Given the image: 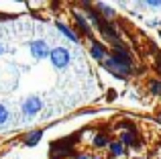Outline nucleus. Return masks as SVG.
Listing matches in <instances>:
<instances>
[{
  "mask_svg": "<svg viewBox=\"0 0 161 159\" xmlns=\"http://www.w3.org/2000/svg\"><path fill=\"white\" fill-rule=\"evenodd\" d=\"M102 68L110 76L126 80L130 76V69H133V57H130L129 51H110L106 61L102 63Z\"/></svg>",
  "mask_w": 161,
  "mask_h": 159,
  "instance_id": "f257e3e1",
  "label": "nucleus"
},
{
  "mask_svg": "<svg viewBox=\"0 0 161 159\" xmlns=\"http://www.w3.org/2000/svg\"><path fill=\"white\" fill-rule=\"evenodd\" d=\"M78 143L75 137H65V139H59L51 143L49 147V155L51 159H67V157H75V151H74V145Z\"/></svg>",
  "mask_w": 161,
  "mask_h": 159,
  "instance_id": "f03ea898",
  "label": "nucleus"
},
{
  "mask_svg": "<svg viewBox=\"0 0 161 159\" xmlns=\"http://www.w3.org/2000/svg\"><path fill=\"white\" fill-rule=\"evenodd\" d=\"M49 61H51V65L55 69H65L71 63V51L65 47H55V49H51Z\"/></svg>",
  "mask_w": 161,
  "mask_h": 159,
  "instance_id": "7ed1b4c3",
  "label": "nucleus"
},
{
  "mask_svg": "<svg viewBox=\"0 0 161 159\" xmlns=\"http://www.w3.org/2000/svg\"><path fill=\"white\" fill-rule=\"evenodd\" d=\"M71 16H74V25H75V29H78V33L92 41V31H94V27H92V23L86 19V14H84L82 10H78V8H71Z\"/></svg>",
  "mask_w": 161,
  "mask_h": 159,
  "instance_id": "20e7f679",
  "label": "nucleus"
},
{
  "mask_svg": "<svg viewBox=\"0 0 161 159\" xmlns=\"http://www.w3.org/2000/svg\"><path fill=\"white\" fill-rule=\"evenodd\" d=\"M41 108H43V100L39 98V96H27V98L23 100V104H20V112H23L27 118H33V116H37L41 112Z\"/></svg>",
  "mask_w": 161,
  "mask_h": 159,
  "instance_id": "39448f33",
  "label": "nucleus"
},
{
  "mask_svg": "<svg viewBox=\"0 0 161 159\" xmlns=\"http://www.w3.org/2000/svg\"><path fill=\"white\" fill-rule=\"evenodd\" d=\"M96 31H100V35H102L110 45H114V43H118V41H120V29H118L114 23L102 20V23H100V27L96 29Z\"/></svg>",
  "mask_w": 161,
  "mask_h": 159,
  "instance_id": "423d86ee",
  "label": "nucleus"
},
{
  "mask_svg": "<svg viewBox=\"0 0 161 159\" xmlns=\"http://www.w3.org/2000/svg\"><path fill=\"white\" fill-rule=\"evenodd\" d=\"M29 51H31L33 59H47L49 55H51V49H49V45L45 43L43 39H35L29 43Z\"/></svg>",
  "mask_w": 161,
  "mask_h": 159,
  "instance_id": "0eeeda50",
  "label": "nucleus"
},
{
  "mask_svg": "<svg viewBox=\"0 0 161 159\" xmlns=\"http://www.w3.org/2000/svg\"><path fill=\"white\" fill-rule=\"evenodd\" d=\"M108 55H110V53H108V47H106L104 43H100L98 39H92V41H90V57H92L94 61H98V63L102 65L104 61H106Z\"/></svg>",
  "mask_w": 161,
  "mask_h": 159,
  "instance_id": "6e6552de",
  "label": "nucleus"
},
{
  "mask_svg": "<svg viewBox=\"0 0 161 159\" xmlns=\"http://www.w3.org/2000/svg\"><path fill=\"white\" fill-rule=\"evenodd\" d=\"M55 29H57V31L61 33L65 39H69L71 43H75V45L80 43V35H78V31H74V27H69V25H65V23H61V20H57V23H55Z\"/></svg>",
  "mask_w": 161,
  "mask_h": 159,
  "instance_id": "1a4fd4ad",
  "label": "nucleus"
},
{
  "mask_svg": "<svg viewBox=\"0 0 161 159\" xmlns=\"http://www.w3.org/2000/svg\"><path fill=\"white\" fill-rule=\"evenodd\" d=\"M94 6H96V10L100 12V16H102L104 20H108V23H112V20L118 16V10H114V8L110 6V4H106V2H96Z\"/></svg>",
  "mask_w": 161,
  "mask_h": 159,
  "instance_id": "9d476101",
  "label": "nucleus"
},
{
  "mask_svg": "<svg viewBox=\"0 0 161 159\" xmlns=\"http://www.w3.org/2000/svg\"><path fill=\"white\" fill-rule=\"evenodd\" d=\"M43 129H35V131H31V133H27L25 135V139H23V143H25V147H37V145L41 143V139H43Z\"/></svg>",
  "mask_w": 161,
  "mask_h": 159,
  "instance_id": "9b49d317",
  "label": "nucleus"
},
{
  "mask_svg": "<svg viewBox=\"0 0 161 159\" xmlns=\"http://www.w3.org/2000/svg\"><path fill=\"white\" fill-rule=\"evenodd\" d=\"M118 141H120L125 147H135V149L141 147L137 133H130V131H122V133H120V137H118Z\"/></svg>",
  "mask_w": 161,
  "mask_h": 159,
  "instance_id": "f8f14e48",
  "label": "nucleus"
},
{
  "mask_svg": "<svg viewBox=\"0 0 161 159\" xmlns=\"http://www.w3.org/2000/svg\"><path fill=\"white\" fill-rule=\"evenodd\" d=\"M110 143H112V139H110L106 133H96V135L92 137V145H94V149H108Z\"/></svg>",
  "mask_w": 161,
  "mask_h": 159,
  "instance_id": "ddd939ff",
  "label": "nucleus"
},
{
  "mask_svg": "<svg viewBox=\"0 0 161 159\" xmlns=\"http://www.w3.org/2000/svg\"><path fill=\"white\" fill-rule=\"evenodd\" d=\"M125 151H126L125 145H122L118 139H112V143H110V147H108L110 157H112V159H120L122 155H125Z\"/></svg>",
  "mask_w": 161,
  "mask_h": 159,
  "instance_id": "4468645a",
  "label": "nucleus"
},
{
  "mask_svg": "<svg viewBox=\"0 0 161 159\" xmlns=\"http://www.w3.org/2000/svg\"><path fill=\"white\" fill-rule=\"evenodd\" d=\"M149 92L155 96H161V80H153V82H149Z\"/></svg>",
  "mask_w": 161,
  "mask_h": 159,
  "instance_id": "2eb2a0df",
  "label": "nucleus"
},
{
  "mask_svg": "<svg viewBox=\"0 0 161 159\" xmlns=\"http://www.w3.org/2000/svg\"><path fill=\"white\" fill-rule=\"evenodd\" d=\"M143 8H161V0H147V2H139Z\"/></svg>",
  "mask_w": 161,
  "mask_h": 159,
  "instance_id": "dca6fc26",
  "label": "nucleus"
},
{
  "mask_svg": "<svg viewBox=\"0 0 161 159\" xmlns=\"http://www.w3.org/2000/svg\"><path fill=\"white\" fill-rule=\"evenodd\" d=\"M6 120H8V108L4 104H0V127L6 124Z\"/></svg>",
  "mask_w": 161,
  "mask_h": 159,
  "instance_id": "f3484780",
  "label": "nucleus"
},
{
  "mask_svg": "<svg viewBox=\"0 0 161 159\" xmlns=\"http://www.w3.org/2000/svg\"><path fill=\"white\" fill-rule=\"evenodd\" d=\"M92 157H94V155H92V153H88V151H78L74 159H92Z\"/></svg>",
  "mask_w": 161,
  "mask_h": 159,
  "instance_id": "a211bd4d",
  "label": "nucleus"
},
{
  "mask_svg": "<svg viewBox=\"0 0 161 159\" xmlns=\"http://www.w3.org/2000/svg\"><path fill=\"white\" fill-rule=\"evenodd\" d=\"M147 27H159V19H151V20H147Z\"/></svg>",
  "mask_w": 161,
  "mask_h": 159,
  "instance_id": "6ab92c4d",
  "label": "nucleus"
},
{
  "mask_svg": "<svg viewBox=\"0 0 161 159\" xmlns=\"http://www.w3.org/2000/svg\"><path fill=\"white\" fill-rule=\"evenodd\" d=\"M155 69H157V72L161 74V55L155 57Z\"/></svg>",
  "mask_w": 161,
  "mask_h": 159,
  "instance_id": "aec40b11",
  "label": "nucleus"
},
{
  "mask_svg": "<svg viewBox=\"0 0 161 159\" xmlns=\"http://www.w3.org/2000/svg\"><path fill=\"white\" fill-rule=\"evenodd\" d=\"M4 51H6V47H4V45H2V41H0V55H2Z\"/></svg>",
  "mask_w": 161,
  "mask_h": 159,
  "instance_id": "412c9836",
  "label": "nucleus"
},
{
  "mask_svg": "<svg viewBox=\"0 0 161 159\" xmlns=\"http://www.w3.org/2000/svg\"><path fill=\"white\" fill-rule=\"evenodd\" d=\"M92 159H104V157H100V155H94V157H92Z\"/></svg>",
  "mask_w": 161,
  "mask_h": 159,
  "instance_id": "4be33fe9",
  "label": "nucleus"
},
{
  "mask_svg": "<svg viewBox=\"0 0 161 159\" xmlns=\"http://www.w3.org/2000/svg\"><path fill=\"white\" fill-rule=\"evenodd\" d=\"M130 159H145V157H130Z\"/></svg>",
  "mask_w": 161,
  "mask_h": 159,
  "instance_id": "5701e85b",
  "label": "nucleus"
},
{
  "mask_svg": "<svg viewBox=\"0 0 161 159\" xmlns=\"http://www.w3.org/2000/svg\"><path fill=\"white\" fill-rule=\"evenodd\" d=\"M157 118H159V123H161V112H159V116H157Z\"/></svg>",
  "mask_w": 161,
  "mask_h": 159,
  "instance_id": "b1692460",
  "label": "nucleus"
},
{
  "mask_svg": "<svg viewBox=\"0 0 161 159\" xmlns=\"http://www.w3.org/2000/svg\"><path fill=\"white\" fill-rule=\"evenodd\" d=\"M159 37H161V29H159Z\"/></svg>",
  "mask_w": 161,
  "mask_h": 159,
  "instance_id": "393cba45",
  "label": "nucleus"
},
{
  "mask_svg": "<svg viewBox=\"0 0 161 159\" xmlns=\"http://www.w3.org/2000/svg\"><path fill=\"white\" fill-rule=\"evenodd\" d=\"M159 27H161V19H159Z\"/></svg>",
  "mask_w": 161,
  "mask_h": 159,
  "instance_id": "a878e982",
  "label": "nucleus"
},
{
  "mask_svg": "<svg viewBox=\"0 0 161 159\" xmlns=\"http://www.w3.org/2000/svg\"><path fill=\"white\" fill-rule=\"evenodd\" d=\"M0 19H2V14H0Z\"/></svg>",
  "mask_w": 161,
  "mask_h": 159,
  "instance_id": "bb28decb",
  "label": "nucleus"
},
{
  "mask_svg": "<svg viewBox=\"0 0 161 159\" xmlns=\"http://www.w3.org/2000/svg\"><path fill=\"white\" fill-rule=\"evenodd\" d=\"M157 159H161V157H157Z\"/></svg>",
  "mask_w": 161,
  "mask_h": 159,
  "instance_id": "cd10ccee",
  "label": "nucleus"
}]
</instances>
